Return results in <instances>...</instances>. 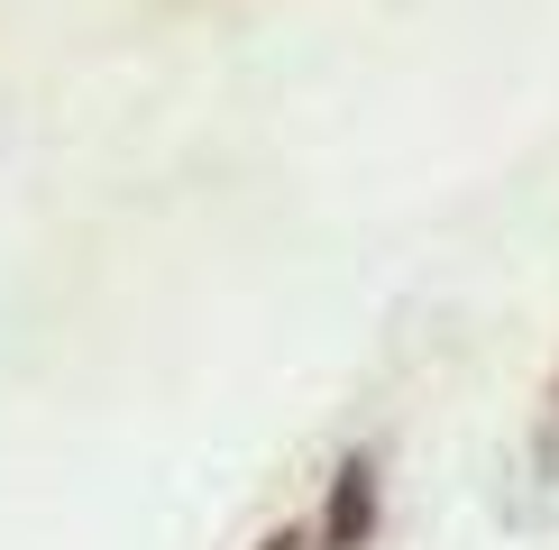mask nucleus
<instances>
[{
    "label": "nucleus",
    "mask_w": 559,
    "mask_h": 550,
    "mask_svg": "<svg viewBox=\"0 0 559 550\" xmlns=\"http://www.w3.org/2000/svg\"><path fill=\"white\" fill-rule=\"evenodd\" d=\"M258 550H302V533H266V541H258Z\"/></svg>",
    "instance_id": "nucleus-2"
},
{
    "label": "nucleus",
    "mask_w": 559,
    "mask_h": 550,
    "mask_svg": "<svg viewBox=\"0 0 559 550\" xmlns=\"http://www.w3.org/2000/svg\"><path fill=\"white\" fill-rule=\"evenodd\" d=\"M367 533H377V458H340L331 477V504H321V550H367Z\"/></svg>",
    "instance_id": "nucleus-1"
}]
</instances>
